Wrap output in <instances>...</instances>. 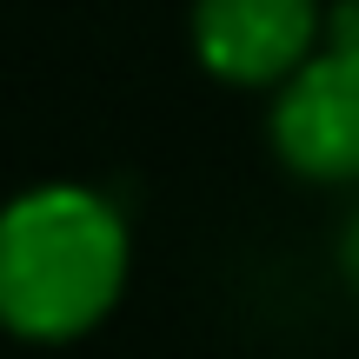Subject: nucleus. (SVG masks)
<instances>
[{
  "instance_id": "f257e3e1",
  "label": "nucleus",
  "mask_w": 359,
  "mask_h": 359,
  "mask_svg": "<svg viewBox=\"0 0 359 359\" xmlns=\"http://www.w3.org/2000/svg\"><path fill=\"white\" fill-rule=\"evenodd\" d=\"M133 280V226L93 180H34L0 219V326L60 353L120 313Z\"/></svg>"
},
{
  "instance_id": "f03ea898",
  "label": "nucleus",
  "mask_w": 359,
  "mask_h": 359,
  "mask_svg": "<svg viewBox=\"0 0 359 359\" xmlns=\"http://www.w3.org/2000/svg\"><path fill=\"white\" fill-rule=\"evenodd\" d=\"M187 47L213 87L266 100L326 47V0H193Z\"/></svg>"
},
{
  "instance_id": "7ed1b4c3",
  "label": "nucleus",
  "mask_w": 359,
  "mask_h": 359,
  "mask_svg": "<svg viewBox=\"0 0 359 359\" xmlns=\"http://www.w3.org/2000/svg\"><path fill=\"white\" fill-rule=\"evenodd\" d=\"M266 147L286 180L359 193V60L320 47L280 93H266Z\"/></svg>"
},
{
  "instance_id": "20e7f679",
  "label": "nucleus",
  "mask_w": 359,
  "mask_h": 359,
  "mask_svg": "<svg viewBox=\"0 0 359 359\" xmlns=\"http://www.w3.org/2000/svg\"><path fill=\"white\" fill-rule=\"evenodd\" d=\"M333 266H339V286L359 299V200L346 206V219H339V240H333Z\"/></svg>"
},
{
  "instance_id": "39448f33",
  "label": "nucleus",
  "mask_w": 359,
  "mask_h": 359,
  "mask_svg": "<svg viewBox=\"0 0 359 359\" xmlns=\"http://www.w3.org/2000/svg\"><path fill=\"white\" fill-rule=\"evenodd\" d=\"M326 47L359 60V0H326Z\"/></svg>"
}]
</instances>
